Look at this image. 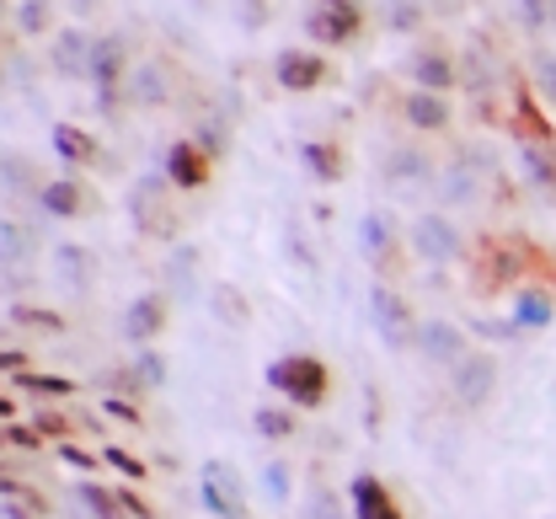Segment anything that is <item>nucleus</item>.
Segmentation results:
<instances>
[{
    "mask_svg": "<svg viewBox=\"0 0 556 519\" xmlns=\"http://www.w3.org/2000/svg\"><path fill=\"white\" fill-rule=\"evenodd\" d=\"M348 509H353V519H407V509L396 504V493L375 471H358L348 482Z\"/></svg>",
    "mask_w": 556,
    "mask_h": 519,
    "instance_id": "15",
    "label": "nucleus"
},
{
    "mask_svg": "<svg viewBox=\"0 0 556 519\" xmlns=\"http://www.w3.org/2000/svg\"><path fill=\"white\" fill-rule=\"evenodd\" d=\"M268 380V391H278L289 407H300V413H316V407H327V396H332V370H327V359H316V354H278L274 365L263 370Z\"/></svg>",
    "mask_w": 556,
    "mask_h": 519,
    "instance_id": "1",
    "label": "nucleus"
},
{
    "mask_svg": "<svg viewBox=\"0 0 556 519\" xmlns=\"http://www.w3.org/2000/svg\"><path fill=\"white\" fill-rule=\"evenodd\" d=\"M193 140H199V145H204L208 155L219 161V155L230 150V129H225V118H199V129H193Z\"/></svg>",
    "mask_w": 556,
    "mask_h": 519,
    "instance_id": "38",
    "label": "nucleus"
},
{
    "mask_svg": "<svg viewBox=\"0 0 556 519\" xmlns=\"http://www.w3.org/2000/svg\"><path fill=\"white\" fill-rule=\"evenodd\" d=\"M11 391H27V396H38V402H70V396H75V380H70V375L27 370V375H16V380H11Z\"/></svg>",
    "mask_w": 556,
    "mask_h": 519,
    "instance_id": "29",
    "label": "nucleus"
},
{
    "mask_svg": "<svg viewBox=\"0 0 556 519\" xmlns=\"http://www.w3.org/2000/svg\"><path fill=\"white\" fill-rule=\"evenodd\" d=\"M135 375H139V385H144V391H161V385H166V359H161L155 349H139Z\"/></svg>",
    "mask_w": 556,
    "mask_h": 519,
    "instance_id": "40",
    "label": "nucleus"
},
{
    "mask_svg": "<svg viewBox=\"0 0 556 519\" xmlns=\"http://www.w3.org/2000/svg\"><path fill=\"white\" fill-rule=\"evenodd\" d=\"M358 252H364L380 274L396 268V225H391L386 210H369V215L358 220Z\"/></svg>",
    "mask_w": 556,
    "mask_h": 519,
    "instance_id": "19",
    "label": "nucleus"
},
{
    "mask_svg": "<svg viewBox=\"0 0 556 519\" xmlns=\"http://www.w3.org/2000/svg\"><path fill=\"white\" fill-rule=\"evenodd\" d=\"M102 418H113V423H129V429H139L144 418H139L135 402H124V396H102Z\"/></svg>",
    "mask_w": 556,
    "mask_h": 519,
    "instance_id": "46",
    "label": "nucleus"
},
{
    "mask_svg": "<svg viewBox=\"0 0 556 519\" xmlns=\"http://www.w3.org/2000/svg\"><path fill=\"white\" fill-rule=\"evenodd\" d=\"M118 504H124V515H129V519H155V509H150V504L139 498L135 482H129V488H118Z\"/></svg>",
    "mask_w": 556,
    "mask_h": 519,
    "instance_id": "47",
    "label": "nucleus"
},
{
    "mask_svg": "<svg viewBox=\"0 0 556 519\" xmlns=\"http://www.w3.org/2000/svg\"><path fill=\"white\" fill-rule=\"evenodd\" d=\"M407 80L422 86V91H444V97H450L466 75H460V65H455V54H450V49L422 43V49H413V60H407Z\"/></svg>",
    "mask_w": 556,
    "mask_h": 519,
    "instance_id": "12",
    "label": "nucleus"
},
{
    "mask_svg": "<svg viewBox=\"0 0 556 519\" xmlns=\"http://www.w3.org/2000/svg\"><path fill=\"white\" fill-rule=\"evenodd\" d=\"M199 482H208V488H219V493H225V498L236 504V515L247 519V482H241V471H236L230 460H204Z\"/></svg>",
    "mask_w": 556,
    "mask_h": 519,
    "instance_id": "28",
    "label": "nucleus"
},
{
    "mask_svg": "<svg viewBox=\"0 0 556 519\" xmlns=\"http://www.w3.org/2000/svg\"><path fill=\"white\" fill-rule=\"evenodd\" d=\"M5 519H33L27 509H22V493H16V498H5Z\"/></svg>",
    "mask_w": 556,
    "mask_h": 519,
    "instance_id": "51",
    "label": "nucleus"
},
{
    "mask_svg": "<svg viewBox=\"0 0 556 519\" xmlns=\"http://www.w3.org/2000/svg\"><path fill=\"white\" fill-rule=\"evenodd\" d=\"M417 359L428 365V370H455L466 354H471V343H466V332L455 327V321H444V316H428L422 327H417Z\"/></svg>",
    "mask_w": 556,
    "mask_h": 519,
    "instance_id": "8",
    "label": "nucleus"
},
{
    "mask_svg": "<svg viewBox=\"0 0 556 519\" xmlns=\"http://www.w3.org/2000/svg\"><path fill=\"white\" fill-rule=\"evenodd\" d=\"M263 493H268V504H289V493H294V466L289 460H268L263 466Z\"/></svg>",
    "mask_w": 556,
    "mask_h": 519,
    "instance_id": "36",
    "label": "nucleus"
},
{
    "mask_svg": "<svg viewBox=\"0 0 556 519\" xmlns=\"http://www.w3.org/2000/svg\"><path fill=\"white\" fill-rule=\"evenodd\" d=\"M166 193H172V177L166 172H150L129 188V220L139 225V236H172V210H166Z\"/></svg>",
    "mask_w": 556,
    "mask_h": 519,
    "instance_id": "7",
    "label": "nucleus"
},
{
    "mask_svg": "<svg viewBox=\"0 0 556 519\" xmlns=\"http://www.w3.org/2000/svg\"><path fill=\"white\" fill-rule=\"evenodd\" d=\"M54 455H60V466H70V471H80V477H91V471H97V460H102V455L80 450L75 440H65V445H54Z\"/></svg>",
    "mask_w": 556,
    "mask_h": 519,
    "instance_id": "43",
    "label": "nucleus"
},
{
    "mask_svg": "<svg viewBox=\"0 0 556 519\" xmlns=\"http://www.w3.org/2000/svg\"><path fill=\"white\" fill-rule=\"evenodd\" d=\"M407 246H413L417 263H428V268H450V263H466V236H460V225L450 220L444 210H428V215H417L407 225Z\"/></svg>",
    "mask_w": 556,
    "mask_h": 519,
    "instance_id": "2",
    "label": "nucleus"
},
{
    "mask_svg": "<svg viewBox=\"0 0 556 519\" xmlns=\"http://www.w3.org/2000/svg\"><path fill=\"white\" fill-rule=\"evenodd\" d=\"M5 445L22 450V455H38V450L49 445V440L38 434V423H16V418H5Z\"/></svg>",
    "mask_w": 556,
    "mask_h": 519,
    "instance_id": "39",
    "label": "nucleus"
},
{
    "mask_svg": "<svg viewBox=\"0 0 556 519\" xmlns=\"http://www.w3.org/2000/svg\"><path fill=\"white\" fill-rule=\"evenodd\" d=\"M97 455H102V466H113V471H118L124 482H144V477H150V466L139 460L135 450H124V445H102Z\"/></svg>",
    "mask_w": 556,
    "mask_h": 519,
    "instance_id": "37",
    "label": "nucleus"
},
{
    "mask_svg": "<svg viewBox=\"0 0 556 519\" xmlns=\"http://www.w3.org/2000/svg\"><path fill=\"white\" fill-rule=\"evenodd\" d=\"M530 86H535V97L556 113V54L552 49H541V54L530 60Z\"/></svg>",
    "mask_w": 556,
    "mask_h": 519,
    "instance_id": "34",
    "label": "nucleus"
},
{
    "mask_svg": "<svg viewBox=\"0 0 556 519\" xmlns=\"http://www.w3.org/2000/svg\"><path fill=\"white\" fill-rule=\"evenodd\" d=\"M305 519H353V515H338L332 493H311V504H305Z\"/></svg>",
    "mask_w": 556,
    "mask_h": 519,
    "instance_id": "48",
    "label": "nucleus"
},
{
    "mask_svg": "<svg viewBox=\"0 0 556 519\" xmlns=\"http://www.w3.org/2000/svg\"><path fill=\"white\" fill-rule=\"evenodd\" d=\"M5 193H11V199H22V193H43L38 172H33L27 155H16V150H5Z\"/></svg>",
    "mask_w": 556,
    "mask_h": 519,
    "instance_id": "33",
    "label": "nucleus"
},
{
    "mask_svg": "<svg viewBox=\"0 0 556 519\" xmlns=\"http://www.w3.org/2000/svg\"><path fill=\"white\" fill-rule=\"evenodd\" d=\"M305 33L316 49H348L364 33V0H311Z\"/></svg>",
    "mask_w": 556,
    "mask_h": 519,
    "instance_id": "4",
    "label": "nucleus"
},
{
    "mask_svg": "<svg viewBox=\"0 0 556 519\" xmlns=\"http://www.w3.org/2000/svg\"><path fill=\"white\" fill-rule=\"evenodd\" d=\"M38 210H43L49 220H75V215H86V188H80L75 177H54V182H43Z\"/></svg>",
    "mask_w": 556,
    "mask_h": 519,
    "instance_id": "23",
    "label": "nucleus"
},
{
    "mask_svg": "<svg viewBox=\"0 0 556 519\" xmlns=\"http://www.w3.org/2000/svg\"><path fill=\"white\" fill-rule=\"evenodd\" d=\"M193 268H199V246H177L161 274H166V284H172L177 295H193Z\"/></svg>",
    "mask_w": 556,
    "mask_h": 519,
    "instance_id": "31",
    "label": "nucleus"
},
{
    "mask_svg": "<svg viewBox=\"0 0 556 519\" xmlns=\"http://www.w3.org/2000/svg\"><path fill=\"white\" fill-rule=\"evenodd\" d=\"M386 182L396 188V193H433V182H439V166L422 155L417 145H402V150H391L386 155Z\"/></svg>",
    "mask_w": 556,
    "mask_h": 519,
    "instance_id": "16",
    "label": "nucleus"
},
{
    "mask_svg": "<svg viewBox=\"0 0 556 519\" xmlns=\"http://www.w3.org/2000/svg\"><path fill=\"white\" fill-rule=\"evenodd\" d=\"M33 423H38V434H43V440H60V445H65V440H75V423H70L65 413H54V407L33 413Z\"/></svg>",
    "mask_w": 556,
    "mask_h": 519,
    "instance_id": "42",
    "label": "nucleus"
},
{
    "mask_svg": "<svg viewBox=\"0 0 556 519\" xmlns=\"http://www.w3.org/2000/svg\"><path fill=\"white\" fill-rule=\"evenodd\" d=\"M0 241H5V274H16L22 257H27V230H22V220H5Z\"/></svg>",
    "mask_w": 556,
    "mask_h": 519,
    "instance_id": "41",
    "label": "nucleus"
},
{
    "mask_svg": "<svg viewBox=\"0 0 556 519\" xmlns=\"http://www.w3.org/2000/svg\"><path fill=\"white\" fill-rule=\"evenodd\" d=\"M75 504L91 519H129L124 504H118V488H102L97 477H80V482H75Z\"/></svg>",
    "mask_w": 556,
    "mask_h": 519,
    "instance_id": "26",
    "label": "nucleus"
},
{
    "mask_svg": "<svg viewBox=\"0 0 556 519\" xmlns=\"http://www.w3.org/2000/svg\"><path fill=\"white\" fill-rule=\"evenodd\" d=\"M450 391H455V402L460 407H486L492 402V391H497V359L492 354H482V349H471L455 370H450Z\"/></svg>",
    "mask_w": 556,
    "mask_h": 519,
    "instance_id": "10",
    "label": "nucleus"
},
{
    "mask_svg": "<svg viewBox=\"0 0 556 519\" xmlns=\"http://www.w3.org/2000/svg\"><path fill=\"white\" fill-rule=\"evenodd\" d=\"M514 321H519L525 332H546L556 321V295L546 284H519V290H514Z\"/></svg>",
    "mask_w": 556,
    "mask_h": 519,
    "instance_id": "20",
    "label": "nucleus"
},
{
    "mask_svg": "<svg viewBox=\"0 0 556 519\" xmlns=\"http://www.w3.org/2000/svg\"><path fill=\"white\" fill-rule=\"evenodd\" d=\"M300 161H305V172H311L316 182H343V172H348L343 145H332V140H305V145H300Z\"/></svg>",
    "mask_w": 556,
    "mask_h": 519,
    "instance_id": "25",
    "label": "nucleus"
},
{
    "mask_svg": "<svg viewBox=\"0 0 556 519\" xmlns=\"http://www.w3.org/2000/svg\"><path fill=\"white\" fill-rule=\"evenodd\" d=\"M161 172L172 177L177 193H204L208 177H214V155L199 140H172L166 155H161Z\"/></svg>",
    "mask_w": 556,
    "mask_h": 519,
    "instance_id": "9",
    "label": "nucleus"
},
{
    "mask_svg": "<svg viewBox=\"0 0 556 519\" xmlns=\"http://www.w3.org/2000/svg\"><path fill=\"white\" fill-rule=\"evenodd\" d=\"M369 321H375L380 343H386V349H396V354H402V349H413L417 327H422V321H417V311H413V300L402 295L396 284H375V290H369Z\"/></svg>",
    "mask_w": 556,
    "mask_h": 519,
    "instance_id": "3",
    "label": "nucleus"
},
{
    "mask_svg": "<svg viewBox=\"0 0 556 519\" xmlns=\"http://www.w3.org/2000/svg\"><path fill=\"white\" fill-rule=\"evenodd\" d=\"M482 177H486V161H450V166H439V182H433V199L444 204V210H471V204H482Z\"/></svg>",
    "mask_w": 556,
    "mask_h": 519,
    "instance_id": "11",
    "label": "nucleus"
},
{
    "mask_svg": "<svg viewBox=\"0 0 556 519\" xmlns=\"http://www.w3.org/2000/svg\"><path fill=\"white\" fill-rule=\"evenodd\" d=\"M124 97H129L135 107H166V102H172V80H166V71H161L155 60H144V65H135V71H129Z\"/></svg>",
    "mask_w": 556,
    "mask_h": 519,
    "instance_id": "22",
    "label": "nucleus"
},
{
    "mask_svg": "<svg viewBox=\"0 0 556 519\" xmlns=\"http://www.w3.org/2000/svg\"><path fill=\"white\" fill-rule=\"evenodd\" d=\"M402 118H407V129H417V135H444L455 113H450V97H444V91L413 86V91L402 97Z\"/></svg>",
    "mask_w": 556,
    "mask_h": 519,
    "instance_id": "17",
    "label": "nucleus"
},
{
    "mask_svg": "<svg viewBox=\"0 0 556 519\" xmlns=\"http://www.w3.org/2000/svg\"><path fill=\"white\" fill-rule=\"evenodd\" d=\"M0 365H5V380H16V375H27V354H22V349H5Z\"/></svg>",
    "mask_w": 556,
    "mask_h": 519,
    "instance_id": "49",
    "label": "nucleus"
},
{
    "mask_svg": "<svg viewBox=\"0 0 556 519\" xmlns=\"http://www.w3.org/2000/svg\"><path fill=\"white\" fill-rule=\"evenodd\" d=\"M327 75H332V65L321 49H283L274 60V80L283 91H316V86H327Z\"/></svg>",
    "mask_w": 556,
    "mask_h": 519,
    "instance_id": "13",
    "label": "nucleus"
},
{
    "mask_svg": "<svg viewBox=\"0 0 556 519\" xmlns=\"http://www.w3.org/2000/svg\"><path fill=\"white\" fill-rule=\"evenodd\" d=\"M422 27V5L417 0H396L391 5V33H417Z\"/></svg>",
    "mask_w": 556,
    "mask_h": 519,
    "instance_id": "45",
    "label": "nucleus"
},
{
    "mask_svg": "<svg viewBox=\"0 0 556 519\" xmlns=\"http://www.w3.org/2000/svg\"><path fill=\"white\" fill-rule=\"evenodd\" d=\"M86 80L97 86V107H102V113H118V91L129 86V43H124L118 33H102V38H97L91 75H86Z\"/></svg>",
    "mask_w": 556,
    "mask_h": 519,
    "instance_id": "5",
    "label": "nucleus"
},
{
    "mask_svg": "<svg viewBox=\"0 0 556 519\" xmlns=\"http://www.w3.org/2000/svg\"><path fill=\"white\" fill-rule=\"evenodd\" d=\"M508 135L519 145H556V124L546 118V102L535 97L530 80H514L508 86Z\"/></svg>",
    "mask_w": 556,
    "mask_h": 519,
    "instance_id": "6",
    "label": "nucleus"
},
{
    "mask_svg": "<svg viewBox=\"0 0 556 519\" xmlns=\"http://www.w3.org/2000/svg\"><path fill=\"white\" fill-rule=\"evenodd\" d=\"M5 321H11V327H38V332H65V316H60V311L22 305V300H11V305H5Z\"/></svg>",
    "mask_w": 556,
    "mask_h": 519,
    "instance_id": "30",
    "label": "nucleus"
},
{
    "mask_svg": "<svg viewBox=\"0 0 556 519\" xmlns=\"http://www.w3.org/2000/svg\"><path fill=\"white\" fill-rule=\"evenodd\" d=\"M54 274H60L65 290L86 295V290L97 284V257H91L86 246H75V241H60V246H54Z\"/></svg>",
    "mask_w": 556,
    "mask_h": 519,
    "instance_id": "21",
    "label": "nucleus"
},
{
    "mask_svg": "<svg viewBox=\"0 0 556 519\" xmlns=\"http://www.w3.org/2000/svg\"><path fill=\"white\" fill-rule=\"evenodd\" d=\"M208 305H214V316H219L225 327H241V321L252 316V305H247V300L236 295L230 284H214V290H208Z\"/></svg>",
    "mask_w": 556,
    "mask_h": 519,
    "instance_id": "35",
    "label": "nucleus"
},
{
    "mask_svg": "<svg viewBox=\"0 0 556 519\" xmlns=\"http://www.w3.org/2000/svg\"><path fill=\"white\" fill-rule=\"evenodd\" d=\"M252 429H257L263 440L283 445V440H294V413H289V407H257V413H252Z\"/></svg>",
    "mask_w": 556,
    "mask_h": 519,
    "instance_id": "32",
    "label": "nucleus"
},
{
    "mask_svg": "<svg viewBox=\"0 0 556 519\" xmlns=\"http://www.w3.org/2000/svg\"><path fill=\"white\" fill-rule=\"evenodd\" d=\"M166 316H172V305H166V295L161 290H144V295H135L129 305H124V321H118V332L129 338V343H155L161 332H166Z\"/></svg>",
    "mask_w": 556,
    "mask_h": 519,
    "instance_id": "14",
    "label": "nucleus"
},
{
    "mask_svg": "<svg viewBox=\"0 0 556 519\" xmlns=\"http://www.w3.org/2000/svg\"><path fill=\"white\" fill-rule=\"evenodd\" d=\"M519 16L530 33H546V22H556V5L552 0H519Z\"/></svg>",
    "mask_w": 556,
    "mask_h": 519,
    "instance_id": "44",
    "label": "nucleus"
},
{
    "mask_svg": "<svg viewBox=\"0 0 556 519\" xmlns=\"http://www.w3.org/2000/svg\"><path fill=\"white\" fill-rule=\"evenodd\" d=\"M91 49H97V38L86 33V27H60L54 33V49H49V65H54V75H91Z\"/></svg>",
    "mask_w": 556,
    "mask_h": 519,
    "instance_id": "18",
    "label": "nucleus"
},
{
    "mask_svg": "<svg viewBox=\"0 0 556 519\" xmlns=\"http://www.w3.org/2000/svg\"><path fill=\"white\" fill-rule=\"evenodd\" d=\"M11 27H16V38H49L54 33V5L49 0H16Z\"/></svg>",
    "mask_w": 556,
    "mask_h": 519,
    "instance_id": "27",
    "label": "nucleus"
},
{
    "mask_svg": "<svg viewBox=\"0 0 556 519\" xmlns=\"http://www.w3.org/2000/svg\"><path fill=\"white\" fill-rule=\"evenodd\" d=\"M49 145H54V155H60L65 166H97V161H102V145H97L86 129H75V124H54V129H49Z\"/></svg>",
    "mask_w": 556,
    "mask_h": 519,
    "instance_id": "24",
    "label": "nucleus"
},
{
    "mask_svg": "<svg viewBox=\"0 0 556 519\" xmlns=\"http://www.w3.org/2000/svg\"><path fill=\"white\" fill-rule=\"evenodd\" d=\"M241 5H247V22H252V27H263V16H268V11H263V0H241Z\"/></svg>",
    "mask_w": 556,
    "mask_h": 519,
    "instance_id": "50",
    "label": "nucleus"
}]
</instances>
